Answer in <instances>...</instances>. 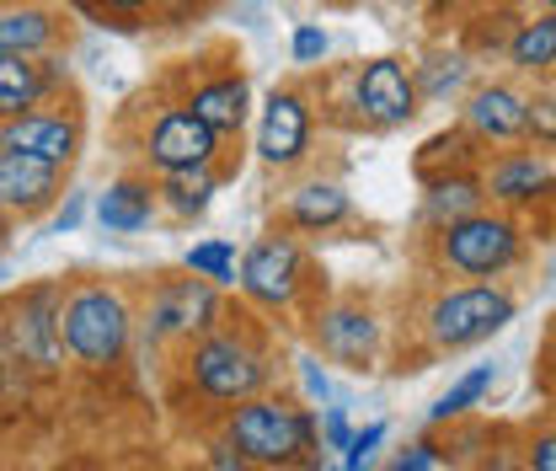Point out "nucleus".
Wrapping results in <instances>:
<instances>
[{
	"label": "nucleus",
	"instance_id": "obj_28",
	"mask_svg": "<svg viewBox=\"0 0 556 471\" xmlns=\"http://www.w3.org/2000/svg\"><path fill=\"white\" fill-rule=\"evenodd\" d=\"M466 54H439V60H428V65H417V91H422V102H455L460 91H466Z\"/></svg>",
	"mask_w": 556,
	"mask_h": 471
},
{
	"label": "nucleus",
	"instance_id": "obj_26",
	"mask_svg": "<svg viewBox=\"0 0 556 471\" xmlns=\"http://www.w3.org/2000/svg\"><path fill=\"white\" fill-rule=\"evenodd\" d=\"M492 381H497V370L492 364H477V370H466L439 402L428 407V429H444V423H460V418H471L477 407H482V397L492 392Z\"/></svg>",
	"mask_w": 556,
	"mask_h": 471
},
{
	"label": "nucleus",
	"instance_id": "obj_17",
	"mask_svg": "<svg viewBox=\"0 0 556 471\" xmlns=\"http://www.w3.org/2000/svg\"><path fill=\"white\" fill-rule=\"evenodd\" d=\"M353 220V194L338 177H305L289 199H283V225L300 236H327Z\"/></svg>",
	"mask_w": 556,
	"mask_h": 471
},
{
	"label": "nucleus",
	"instance_id": "obj_37",
	"mask_svg": "<svg viewBox=\"0 0 556 471\" xmlns=\"http://www.w3.org/2000/svg\"><path fill=\"white\" fill-rule=\"evenodd\" d=\"M525 461H530V471H556V423L535 429L525 439Z\"/></svg>",
	"mask_w": 556,
	"mask_h": 471
},
{
	"label": "nucleus",
	"instance_id": "obj_7",
	"mask_svg": "<svg viewBox=\"0 0 556 471\" xmlns=\"http://www.w3.org/2000/svg\"><path fill=\"white\" fill-rule=\"evenodd\" d=\"M60 317H65V284H27L16 300H11V317H5V348L11 359L33 364V370H60L65 359V333H60Z\"/></svg>",
	"mask_w": 556,
	"mask_h": 471
},
{
	"label": "nucleus",
	"instance_id": "obj_10",
	"mask_svg": "<svg viewBox=\"0 0 556 471\" xmlns=\"http://www.w3.org/2000/svg\"><path fill=\"white\" fill-rule=\"evenodd\" d=\"M482 188L486 203L508 209V214H530L556 203V161L541 145H514V150H492L482 161Z\"/></svg>",
	"mask_w": 556,
	"mask_h": 471
},
{
	"label": "nucleus",
	"instance_id": "obj_32",
	"mask_svg": "<svg viewBox=\"0 0 556 471\" xmlns=\"http://www.w3.org/2000/svg\"><path fill=\"white\" fill-rule=\"evenodd\" d=\"M353 434H358V429H353L348 407H338V402L321 407V450H327V456H338V461H343V450L353 445Z\"/></svg>",
	"mask_w": 556,
	"mask_h": 471
},
{
	"label": "nucleus",
	"instance_id": "obj_36",
	"mask_svg": "<svg viewBox=\"0 0 556 471\" xmlns=\"http://www.w3.org/2000/svg\"><path fill=\"white\" fill-rule=\"evenodd\" d=\"M294 370H300V386H305V402H311V407H327V402H332V375L321 370V359H311V354H305V359H300Z\"/></svg>",
	"mask_w": 556,
	"mask_h": 471
},
{
	"label": "nucleus",
	"instance_id": "obj_43",
	"mask_svg": "<svg viewBox=\"0 0 556 471\" xmlns=\"http://www.w3.org/2000/svg\"><path fill=\"white\" fill-rule=\"evenodd\" d=\"M327 5H358V0H327Z\"/></svg>",
	"mask_w": 556,
	"mask_h": 471
},
{
	"label": "nucleus",
	"instance_id": "obj_13",
	"mask_svg": "<svg viewBox=\"0 0 556 471\" xmlns=\"http://www.w3.org/2000/svg\"><path fill=\"white\" fill-rule=\"evenodd\" d=\"M311 337H316V354L348 364V370H369L380 359V311L364 306V300H332V306H316L311 317Z\"/></svg>",
	"mask_w": 556,
	"mask_h": 471
},
{
	"label": "nucleus",
	"instance_id": "obj_11",
	"mask_svg": "<svg viewBox=\"0 0 556 471\" xmlns=\"http://www.w3.org/2000/svg\"><path fill=\"white\" fill-rule=\"evenodd\" d=\"M316 145V108L300 86H274L257 113V156L274 172H294Z\"/></svg>",
	"mask_w": 556,
	"mask_h": 471
},
{
	"label": "nucleus",
	"instance_id": "obj_14",
	"mask_svg": "<svg viewBox=\"0 0 556 471\" xmlns=\"http://www.w3.org/2000/svg\"><path fill=\"white\" fill-rule=\"evenodd\" d=\"M219 145H225V135L208 129L204 119L182 102V108H166V113L150 124L144 161H150L161 177H172V172H193V166H219Z\"/></svg>",
	"mask_w": 556,
	"mask_h": 471
},
{
	"label": "nucleus",
	"instance_id": "obj_18",
	"mask_svg": "<svg viewBox=\"0 0 556 471\" xmlns=\"http://www.w3.org/2000/svg\"><path fill=\"white\" fill-rule=\"evenodd\" d=\"M60 44V11L54 5H0V60H43Z\"/></svg>",
	"mask_w": 556,
	"mask_h": 471
},
{
	"label": "nucleus",
	"instance_id": "obj_3",
	"mask_svg": "<svg viewBox=\"0 0 556 471\" xmlns=\"http://www.w3.org/2000/svg\"><path fill=\"white\" fill-rule=\"evenodd\" d=\"M514 317H519V300L503 278H466V284L433 289V300L422 306V337L433 354H466L497 337Z\"/></svg>",
	"mask_w": 556,
	"mask_h": 471
},
{
	"label": "nucleus",
	"instance_id": "obj_31",
	"mask_svg": "<svg viewBox=\"0 0 556 471\" xmlns=\"http://www.w3.org/2000/svg\"><path fill=\"white\" fill-rule=\"evenodd\" d=\"M289 54H294V65H321V60L332 54L327 27H321V22H300V27L289 33Z\"/></svg>",
	"mask_w": 556,
	"mask_h": 471
},
{
	"label": "nucleus",
	"instance_id": "obj_2",
	"mask_svg": "<svg viewBox=\"0 0 556 471\" xmlns=\"http://www.w3.org/2000/svg\"><path fill=\"white\" fill-rule=\"evenodd\" d=\"M188 386L204 397V402L236 407L247 397H263L274 386V343L257 322H236V327H214L199 343H188Z\"/></svg>",
	"mask_w": 556,
	"mask_h": 471
},
{
	"label": "nucleus",
	"instance_id": "obj_20",
	"mask_svg": "<svg viewBox=\"0 0 556 471\" xmlns=\"http://www.w3.org/2000/svg\"><path fill=\"white\" fill-rule=\"evenodd\" d=\"M161 209V183H144V177H118L97 194V225L113 231V236H139Z\"/></svg>",
	"mask_w": 556,
	"mask_h": 471
},
{
	"label": "nucleus",
	"instance_id": "obj_8",
	"mask_svg": "<svg viewBox=\"0 0 556 471\" xmlns=\"http://www.w3.org/2000/svg\"><path fill=\"white\" fill-rule=\"evenodd\" d=\"M219 322H225L219 284L188 273V278H166V284L150 295L144 337H150V343H199V337L214 333Z\"/></svg>",
	"mask_w": 556,
	"mask_h": 471
},
{
	"label": "nucleus",
	"instance_id": "obj_25",
	"mask_svg": "<svg viewBox=\"0 0 556 471\" xmlns=\"http://www.w3.org/2000/svg\"><path fill=\"white\" fill-rule=\"evenodd\" d=\"M486 161V150L477 139L466 135L460 124L455 129H444V135H433L422 150H417V177H439V172H466V166H477Z\"/></svg>",
	"mask_w": 556,
	"mask_h": 471
},
{
	"label": "nucleus",
	"instance_id": "obj_41",
	"mask_svg": "<svg viewBox=\"0 0 556 471\" xmlns=\"http://www.w3.org/2000/svg\"><path fill=\"white\" fill-rule=\"evenodd\" d=\"M492 5H508V11H519V5H541V0H492Z\"/></svg>",
	"mask_w": 556,
	"mask_h": 471
},
{
	"label": "nucleus",
	"instance_id": "obj_27",
	"mask_svg": "<svg viewBox=\"0 0 556 471\" xmlns=\"http://www.w3.org/2000/svg\"><path fill=\"white\" fill-rule=\"evenodd\" d=\"M182 269L208 278V284H219V289H236V284H241V252H236V241H225V236H204V241H193V247L182 252Z\"/></svg>",
	"mask_w": 556,
	"mask_h": 471
},
{
	"label": "nucleus",
	"instance_id": "obj_15",
	"mask_svg": "<svg viewBox=\"0 0 556 471\" xmlns=\"http://www.w3.org/2000/svg\"><path fill=\"white\" fill-rule=\"evenodd\" d=\"M60 188H65V166L27 150H0V214L33 220L60 203Z\"/></svg>",
	"mask_w": 556,
	"mask_h": 471
},
{
	"label": "nucleus",
	"instance_id": "obj_16",
	"mask_svg": "<svg viewBox=\"0 0 556 471\" xmlns=\"http://www.w3.org/2000/svg\"><path fill=\"white\" fill-rule=\"evenodd\" d=\"M0 150H27V156H43V161H54V166H70L75 150H80V124H75L70 113L33 108V113L0 124Z\"/></svg>",
	"mask_w": 556,
	"mask_h": 471
},
{
	"label": "nucleus",
	"instance_id": "obj_30",
	"mask_svg": "<svg viewBox=\"0 0 556 471\" xmlns=\"http://www.w3.org/2000/svg\"><path fill=\"white\" fill-rule=\"evenodd\" d=\"M386 439H391L386 423H364V429L353 434V445L343 450V471H375L380 450H386Z\"/></svg>",
	"mask_w": 556,
	"mask_h": 471
},
{
	"label": "nucleus",
	"instance_id": "obj_23",
	"mask_svg": "<svg viewBox=\"0 0 556 471\" xmlns=\"http://www.w3.org/2000/svg\"><path fill=\"white\" fill-rule=\"evenodd\" d=\"M54 97H60V86L43 70V60H0V124L22 119V113H33Z\"/></svg>",
	"mask_w": 556,
	"mask_h": 471
},
{
	"label": "nucleus",
	"instance_id": "obj_24",
	"mask_svg": "<svg viewBox=\"0 0 556 471\" xmlns=\"http://www.w3.org/2000/svg\"><path fill=\"white\" fill-rule=\"evenodd\" d=\"M219 194V166H193V172H172L161 177V209H172L177 220H199Z\"/></svg>",
	"mask_w": 556,
	"mask_h": 471
},
{
	"label": "nucleus",
	"instance_id": "obj_35",
	"mask_svg": "<svg viewBox=\"0 0 556 471\" xmlns=\"http://www.w3.org/2000/svg\"><path fill=\"white\" fill-rule=\"evenodd\" d=\"M204 471H268V467H257L252 456H241L225 434L219 439H208V450H204Z\"/></svg>",
	"mask_w": 556,
	"mask_h": 471
},
{
	"label": "nucleus",
	"instance_id": "obj_42",
	"mask_svg": "<svg viewBox=\"0 0 556 471\" xmlns=\"http://www.w3.org/2000/svg\"><path fill=\"white\" fill-rule=\"evenodd\" d=\"M5 364H11V348H5V337H0V381H5Z\"/></svg>",
	"mask_w": 556,
	"mask_h": 471
},
{
	"label": "nucleus",
	"instance_id": "obj_1",
	"mask_svg": "<svg viewBox=\"0 0 556 471\" xmlns=\"http://www.w3.org/2000/svg\"><path fill=\"white\" fill-rule=\"evenodd\" d=\"M219 434H225L241 456H252L257 467H268V471H300L305 461L327 456V450H321V407L268 397V392L225 407Z\"/></svg>",
	"mask_w": 556,
	"mask_h": 471
},
{
	"label": "nucleus",
	"instance_id": "obj_39",
	"mask_svg": "<svg viewBox=\"0 0 556 471\" xmlns=\"http://www.w3.org/2000/svg\"><path fill=\"white\" fill-rule=\"evenodd\" d=\"M546 370H541V386H546V397H556V327L552 337H546V359H541Z\"/></svg>",
	"mask_w": 556,
	"mask_h": 471
},
{
	"label": "nucleus",
	"instance_id": "obj_6",
	"mask_svg": "<svg viewBox=\"0 0 556 471\" xmlns=\"http://www.w3.org/2000/svg\"><path fill=\"white\" fill-rule=\"evenodd\" d=\"M257 311H300L305 289H311V258L300 247V236L274 231L263 241H252L241 252V284H236Z\"/></svg>",
	"mask_w": 556,
	"mask_h": 471
},
{
	"label": "nucleus",
	"instance_id": "obj_45",
	"mask_svg": "<svg viewBox=\"0 0 556 471\" xmlns=\"http://www.w3.org/2000/svg\"><path fill=\"white\" fill-rule=\"evenodd\" d=\"M552 327H556V322H552Z\"/></svg>",
	"mask_w": 556,
	"mask_h": 471
},
{
	"label": "nucleus",
	"instance_id": "obj_5",
	"mask_svg": "<svg viewBox=\"0 0 556 471\" xmlns=\"http://www.w3.org/2000/svg\"><path fill=\"white\" fill-rule=\"evenodd\" d=\"M65 354L80 370H113L135 343V306L118 284H75L65 289Z\"/></svg>",
	"mask_w": 556,
	"mask_h": 471
},
{
	"label": "nucleus",
	"instance_id": "obj_44",
	"mask_svg": "<svg viewBox=\"0 0 556 471\" xmlns=\"http://www.w3.org/2000/svg\"><path fill=\"white\" fill-rule=\"evenodd\" d=\"M541 5H552V11H556V0H541Z\"/></svg>",
	"mask_w": 556,
	"mask_h": 471
},
{
	"label": "nucleus",
	"instance_id": "obj_34",
	"mask_svg": "<svg viewBox=\"0 0 556 471\" xmlns=\"http://www.w3.org/2000/svg\"><path fill=\"white\" fill-rule=\"evenodd\" d=\"M444 461H439V445L433 439H413L407 450H396V456H386L375 471H439Z\"/></svg>",
	"mask_w": 556,
	"mask_h": 471
},
{
	"label": "nucleus",
	"instance_id": "obj_33",
	"mask_svg": "<svg viewBox=\"0 0 556 471\" xmlns=\"http://www.w3.org/2000/svg\"><path fill=\"white\" fill-rule=\"evenodd\" d=\"M466 471H530V461H525V445H514V439H486V450Z\"/></svg>",
	"mask_w": 556,
	"mask_h": 471
},
{
	"label": "nucleus",
	"instance_id": "obj_22",
	"mask_svg": "<svg viewBox=\"0 0 556 471\" xmlns=\"http://www.w3.org/2000/svg\"><path fill=\"white\" fill-rule=\"evenodd\" d=\"M503 54H508V65L519 70V75H535V80L556 75V11L552 5H541L535 16H519L508 27V38H503Z\"/></svg>",
	"mask_w": 556,
	"mask_h": 471
},
{
	"label": "nucleus",
	"instance_id": "obj_4",
	"mask_svg": "<svg viewBox=\"0 0 556 471\" xmlns=\"http://www.w3.org/2000/svg\"><path fill=\"white\" fill-rule=\"evenodd\" d=\"M525 252H530L525 220L497 203H482L477 214L433 231V263L450 278H503L525 263Z\"/></svg>",
	"mask_w": 556,
	"mask_h": 471
},
{
	"label": "nucleus",
	"instance_id": "obj_29",
	"mask_svg": "<svg viewBox=\"0 0 556 471\" xmlns=\"http://www.w3.org/2000/svg\"><path fill=\"white\" fill-rule=\"evenodd\" d=\"M530 145L556 150V80L552 75L530 91Z\"/></svg>",
	"mask_w": 556,
	"mask_h": 471
},
{
	"label": "nucleus",
	"instance_id": "obj_38",
	"mask_svg": "<svg viewBox=\"0 0 556 471\" xmlns=\"http://www.w3.org/2000/svg\"><path fill=\"white\" fill-rule=\"evenodd\" d=\"M80 220H86V194H65V203L54 209V231H60V236H70Z\"/></svg>",
	"mask_w": 556,
	"mask_h": 471
},
{
	"label": "nucleus",
	"instance_id": "obj_9",
	"mask_svg": "<svg viewBox=\"0 0 556 471\" xmlns=\"http://www.w3.org/2000/svg\"><path fill=\"white\" fill-rule=\"evenodd\" d=\"M353 113L369 129H407L422 113L417 70H407L396 54H375L353 70Z\"/></svg>",
	"mask_w": 556,
	"mask_h": 471
},
{
	"label": "nucleus",
	"instance_id": "obj_12",
	"mask_svg": "<svg viewBox=\"0 0 556 471\" xmlns=\"http://www.w3.org/2000/svg\"><path fill=\"white\" fill-rule=\"evenodd\" d=\"M460 129L477 139L486 156L525 145V139H530V91H519V86H508V80L471 86L466 102H460Z\"/></svg>",
	"mask_w": 556,
	"mask_h": 471
},
{
	"label": "nucleus",
	"instance_id": "obj_19",
	"mask_svg": "<svg viewBox=\"0 0 556 471\" xmlns=\"http://www.w3.org/2000/svg\"><path fill=\"white\" fill-rule=\"evenodd\" d=\"M486 203L482 188V166H466V172H439V177H422V225L428 231H444L466 214H477Z\"/></svg>",
	"mask_w": 556,
	"mask_h": 471
},
{
	"label": "nucleus",
	"instance_id": "obj_21",
	"mask_svg": "<svg viewBox=\"0 0 556 471\" xmlns=\"http://www.w3.org/2000/svg\"><path fill=\"white\" fill-rule=\"evenodd\" d=\"M188 108L204 119L208 129H219V135H241V124H247V113H252V86H247L241 70L208 75L204 86H193Z\"/></svg>",
	"mask_w": 556,
	"mask_h": 471
},
{
	"label": "nucleus",
	"instance_id": "obj_40",
	"mask_svg": "<svg viewBox=\"0 0 556 471\" xmlns=\"http://www.w3.org/2000/svg\"><path fill=\"white\" fill-rule=\"evenodd\" d=\"M108 11H124V16H139L144 5H155V0H102Z\"/></svg>",
	"mask_w": 556,
	"mask_h": 471
}]
</instances>
